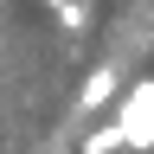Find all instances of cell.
<instances>
[{
  "label": "cell",
  "instance_id": "1",
  "mask_svg": "<svg viewBox=\"0 0 154 154\" xmlns=\"http://www.w3.org/2000/svg\"><path fill=\"white\" fill-rule=\"evenodd\" d=\"M116 122H122L128 135V148H154V77H141V84H128L122 90V103H116Z\"/></svg>",
  "mask_w": 154,
  "mask_h": 154
},
{
  "label": "cell",
  "instance_id": "2",
  "mask_svg": "<svg viewBox=\"0 0 154 154\" xmlns=\"http://www.w3.org/2000/svg\"><path fill=\"white\" fill-rule=\"evenodd\" d=\"M109 96H116V71L103 64V71H90V77H84V90H77V109L90 116V109H103Z\"/></svg>",
  "mask_w": 154,
  "mask_h": 154
},
{
  "label": "cell",
  "instance_id": "3",
  "mask_svg": "<svg viewBox=\"0 0 154 154\" xmlns=\"http://www.w3.org/2000/svg\"><path fill=\"white\" fill-rule=\"evenodd\" d=\"M116 148H128L122 122H103V128H90V135H84V154H116Z\"/></svg>",
  "mask_w": 154,
  "mask_h": 154
},
{
  "label": "cell",
  "instance_id": "4",
  "mask_svg": "<svg viewBox=\"0 0 154 154\" xmlns=\"http://www.w3.org/2000/svg\"><path fill=\"white\" fill-rule=\"evenodd\" d=\"M45 7H64V0H45Z\"/></svg>",
  "mask_w": 154,
  "mask_h": 154
}]
</instances>
